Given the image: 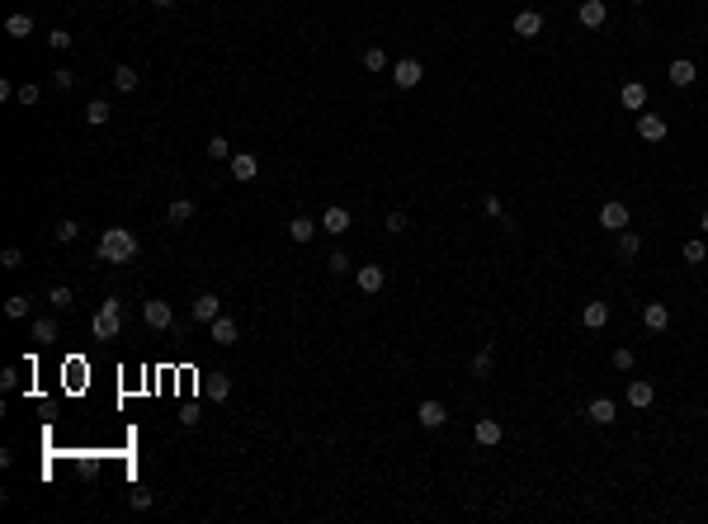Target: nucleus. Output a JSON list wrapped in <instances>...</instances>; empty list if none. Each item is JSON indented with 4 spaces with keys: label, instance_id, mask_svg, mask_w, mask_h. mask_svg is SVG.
I'll use <instances>...</instances> for the list:
<instances>
[{
    "label": "nucleus",
    "instance_id": "c756f323",
    "mask_svg": "<svg viewBox=\"0 0 708 524\" xmlns=\"http://www.w3.org/2000/svg\"><path fill=\"white\" fill-rule=\"evenodd\" d=\"M638 251H642V237H638V232H628V227H623V232H619V255H623V260H633V255H638Z\"/></svg>",
    "mask_w": 708,
    "mask_h": 524
},
{
    "label": "nucleus",
    "instance_id": "9b49d317",
    "mask_svg": "<svg viewBox=\"0 0 708 524\" xmlns=\"http://www.w3.org/2000/svg\"><path fill=\"white\" fill-rule=\"evenodd\" d=\"M208 331H213V340H218V345H236V340H241V326H236V321L227 317V312L208 321Z\"/></svg>",
    "mask_w": 708,
    "mask_h": 524
},
{
    "label": "nucleus",
    "instance_id": "f8f14e48",
    "mask_svg": "<svg viewBox=\"0 0 708 524\" xmlns=\"http://www.w3.org/2000/svg\"><path fill=\"white\" fill-rule=\"evenodd\" d=\"M666 132H671V127H666L661 113H642V118H638V137H642V142H661Z\"/></svg>",
    "mask_w": 708,
    "mask_h": 524
},
{
    "label": "nucleus",
    "instance_id": "393cba45",
    "mask_svg": "<svg viewBox=\"0 0 708 524\" xmlns=\"http://www.w3.org/2000/svg\"><path fill=\"white\" fill-rule=\"evenodd\" d=\"M5 33H10V38H29V33H33V15H24V10L10 15V19H5Z\"/></svg>",
    "mask_w": 708,
    "mask_h": 524
},
{
    "label": "nucleus",
    "instance_id": "b1692460",
    "mask_svg": "<svg viewBox=\"0 0 708 524\" xmlns=\"http://www.w3.org/2000/svg\"><path fill=\"white\" fill-rule=\"evenodd\" d=\"M316 232H321V223H312V218H293V223H288V237L293 241H312Z\"/></svg>",
    "mask_w": 708,
    "mask_h": 524
},
{
    "label": "nucleus",
    "instance_id": "473e14b6",
    "mask_svg": "<svg viewBox=\"0 0 708 524\" xmlns=\"http://www.w3.org/2000/svg\"><path fill=\"white\" fill-rule=\"evenodd\" d=\"M5 317L24 321V317H29V298H24V293H15V298H5Z\"/></svg>",
    "mask_w": 708,
    "mask_h": 524
},
{
    "label": "nucleus",
    "instance_id": "39448f33",
    "mask_svg": "<svg viewBox=\"0 0 708 524\" xmlns=\"http://www.w3.org/2000/svg\"><path fill=\"white\" fill-rule=\"evenodd\" d=\"M354 284H359V293L373 298V293H383V284H387V270H383V265H359V270H354Z\"/></svg>",
    "mask_w": 708,
    "mask_h": 524
},
{
    "label": "nucleus",
    "instance_id": "4c0bfd02",
    "mask_svg": "<svg viewBox=\"0 0 708 524\" xmlns=\"http://www.w3.org/2000/svg\"><path fill=\"white\" fill-rule=\"evenodd\" d=\"M685 260H690V265H704L708 246H704V241H685Z\"/></svg>",
    "mask_w": 708,
    "mask_h": 524
},
{
    "label": "nucleus",
    "instance_id": "e433bc0d",
    "mask_svg": "<svg viewBox=\"0 0 708 524\" xmlns=\"http://www.w3.org/2000/svg\"><path fill=\"white\" fill-rule=\"evenodd\" d=\"M47 302H52V307H71L76 298H71V288H66V284H52V288H47Z\"/></svg>",
    "mask_w": 708,
    "mask_h": 524
},
{
    "label": "nucleus",
    "instance_id": "37998d69",
    "mask_svg": "<svg viewBox=\"0 0 708 524\" xmlns=\"http://www.w3.org/2000/svg\"><path fill=\"white\" fill-rule=\"evenodd\" d=\"M128 501H132V510H151V492H147V487H137Z\"/></svg>",
    "mask_w": 708,
    "mask_h": 524
},
{
    "label": "nucleus",
    "instance_id": "2f4dec72",
    "mask_svg": "<svg viewBox=\"0 0 708 524\" xmlns=\"http://www.w3.org/2000/svg\"><path fill=\"white\" fill-rule=\"evenodd\" d=\"M359 62H364V71H387V52L383 48H364Z\"/></svg>",
    "mask_w": 708,
    "mask_h": 524
},
{
    "label": "nucleus",
    "instance_id": "2eb2a0df",
    "mask_svg": "<svg viewBox=\"0 0 708 524\" xmlns=\"http://www.w3.org/2000/svg\"><path fill=\"white\" fill-rule=\"evenodd\" d=\"M642 326L647 331H666V326H671V307H666V302H647L642 307Z\"/></svg>",
    "mask_w": 708,
    "mask_h": 524
},
{
    "label": "nucleus",
    "instance_id": "ea45409f",
    "mask_svg": "<svg viewBox=\"0 0 708 524\" xmlns=\"http://www.w3.org/2000/svg\"><path fill=\"white\" fill-rule=\"evenodd\" d=\"M614 368H619V373H628V368H633V349H628V345L614 349Z\"/></svg>",
    "mask_w": 708,
    "mask_h": 524
},
{
    "label": "nucleus",
    "instance_id": "a211bd4d",
    "mask_svg": "<svg viewBox=\"0 0 708 524\" xmlns=\"http://www.w3.org/2000/svg\"><path fill=\"white\" fill-rule=\"evenodd\" d=\"M694 76H699V66H694L690 57H676V62H671V85H676V90L694 85Z\"/></svg>",
    "mask_w": 708,
    "mask_h": 524
},
{
    "label": "nucleus",
    "instance_id": "6ab92c4d",
    "mask_svg": "<svg viewBox=\"0 0 708 524\" xmlns=\"http://www.w3.org/2000/svg\"><path fill=\"white\" fill-rule=\"evenodd\" d=\"M619 104H623V109H633V113H638V109H642V104H647V85H642V80H628V85L619 90Z\"/></svg>",
    "mask_w": 708,
    "mask_h": 524
},
{
    "label": "nucleus",
    "instance_id": "ddd939ff",
    "mask_svg": "<svg viewBox=\"0 0 708 524\" xmlns=\"http://www.w3.org/2000/svg\"><path fill=\"white\" fill-rule=\"evenodd\" d=\"M189 312H194V321H213V317H222L218 293H199V298L189 302Z\"/></svg>",
    "mask_w": 708,
    "mask_h": 524
},
{
    "label": "nucleus",
    "instance_id": "cd10ccee",
    "mask_svg": "<svg viewBox=\"0 0 708 524\" xmlns=\"http://www.w3.org/2000/svg\"><path fill=\"white\" fill-rule=\"evenodd\" d=\"M590 420H595V425H614V401L609 397H595V401H590Z\"/></svg>",
    "mask_w": 708,
    "mask_h": 524
},
{
    "label": "nucleus",
    "instance_id": "49530a36",
    "mask_svg": "<svg viewBox=\"0 0 708 524\" xmlns=\"http://www.w3.org/2000/svg\"><path fill=\"white\" fill-rule=\"evenodd\" d=\"M199 420H204V416H199V406H185V411H180V425H199Z\"/></svg>",
    "mask_w": 708,
    "mask_h": 524
},
{
    "label": "nucleus",
    "instance_id": "6e6552de",
    "mask_svg": "<svg viewBox=\"0 0 708 524\" xmlns=\"http://www.w3.org/2000/svg\"><path fill=\"white\" fill-rule=\"evenodd\" d=\"M600 227H604V232H623V227H628V204L609 199V204L600 208Z\"/></svg>",
    "mask_w": 708,
    "mask_h": 524
},
{
    "label": "nucleus",
    "instance_id": "09e8293b",
    "mask_svg": "<svg viewBox=\"0 0 708 524\" xmlns=\"http://www.w3.org/2000/svg\"><path fill=\"white\" fill-rule=\"evenodd\" d=\"M151 5H161V10H166V5H175V0H151Z\"/></svg>",
    "mask_w": 708,
    "mask_h": 524
},
{
    "label": "nucleus",
    "instance_id": "f03ea898",
    "mask_svg": "<svg viewBox=\"0 0 708 524\" xmlns=\"http://www.w3.org/2000/svg\"><path fill=\"white\" fill-rule=\"evenodd\" d=\"M118 326H123V302H118V298H104V302H99V312L90 317L94 340H113V335H118Z\"/></svg>",
    "mask_w": 708,
    "mask_h": 524
},
{
    "label": "nucleus",
    "instance_id": "aec40b11",
    "mask_svg": "<svg viewBox=\"0 0 708 524\" xmlns=\"http://www.w3.org/2000/svg\"><path fill=\"white\" fill-rule=\"evenodd\" d=\"M581 321L590 326V331L609 326V302H585V307H581Z\"/></svg>",
    "mask_w": 708,
    "mask_h": 524
},
{
    "label": "nucleus",
    "instance_id": "1a4fd4ad",
    "mask_svg": "<svg viewBox=\"0 0 708 524\" xmlns=\"http://www.w3.org/2000/svg\"><path fill=\"white\" fill-rule=\"evenodd\" d=\"M416 420H421L425 430H440V425H449V411H444V401L430 397V401H421V406H416Z\"/></svg>",
    "mask_w": 708,
    "mask_h": 524
},
{
    "label": "nucleus",
    "instance_id": "58836bf2",
    "mask_svg": "<svg viewBox=\"0 0 708 524\" xmlns=\"http://www.w3.org/2000/svg\"><path fill=\"white\" fill-rule=\"evenodd\" d=\"M0 265H5V270H19V265H24V251H19V246H5V251H0Z\"/></svg>",
    "mask_w": 708,
    "mask_h": 524
},
{
    "label": "nucleus",
    "instance_id": "f704fd0d",
    "mask_svg": "<svg viewBox=\"0 0 708 524\" xmlns=\"http://www.w3.org/2000/svg\"><path fill=\"white\" fill-rule=\"evenodd\" d=\"M71 43H76V38H71L66 29H52V33H47V48H52V52H71Z\"/></svg>",
    "mask_w": 708,
    "mask_h": 524
},
{
    "label": "nucleus",
    "instance_id": "5701e85b",
    "mask_svg": "<svg viewBox=\"0 0 708 524\" xmlns=\"http://www.w3.org/2000/svg\"><path fill=\"white\" fill-rule=\"evenodd\" d=\"M109 118H113V109L104 104V99H90V104H85V123H90V127H104Z\"/></svg>",
    "mask_w": 708,
    "mask_h": 524
},
{
    "label": "nucleus",
    "instance_id": "f3484780",
    "mask_svg": "<svg viewBox=\"0 0 708 524\" xmlns=\"http://www.w3.org/2000/svg\"><path fill=\"white\" fill-rule=\"evenodd\" d=\"M515 33H519V38H538V33H543V15H538V10H519V15H515Z\"/></svg>",
    "mask_w": 708,
    "mask_h": 524
},
{
    "label": "nucleus",
    "instance_id": "20e7f679",
    "mask_svg": "<svg viewBox=\"0 0 708 524\" xmlns=\"http://www.w3.org/2000/svg\"><path fill=\"white\" fill-rule=\"evenodd\" d=\"M142 321H147L151 331H166V326L175 321L170 302H166V298H147V302H142Z\"/></svg>",
    "mask_w": 708,
    "mask_h": 524
},
{
    "label": "nucleus",
    "instance_id": "dca6fc26",
    "mask_svg": "<svg viewBox=\"0 0 708 524\" xmlns=\"http://www.w3.org/2000/svg\"><path fill=\"white\" fill-rule=\"evenodd\" d=\"M652 397H657V387H652L647 378H628V406L642 411V406H652Z\"/></svg>",
    "mask_w": 708,
    "mask_h": 524
},
{
    "label": "nucleus",
    "instance_id": "de8ad7c7",
    "mask_svg": "<svg viewBox=\"0 0 708 524\" xmlns=\"http://www.w3.org/2000/svg\"><path fill=\"white\" fill-rule=\"evenodd\" d=\"M699 227H704V237H708V208H704V218H699Z\"/></svg>",
    "mask_w": 708,
    "mask_h": 524
},
{
    "label": "nucleus",
    "instance_id": "c85d7f7f",
    "mask_svg": "<svg viewBox=\"0 0 708 524\" xmlns=\"http://www.w3.org/2000/svg\"><path fill=\"white\" fill-rule=\"evenodd\" d=\"M208 397L227 401V397H232V378H227V373H213V378H208Z\"/></svg>",
    "mask_w": 708,
    "mask_h": 524
},
{
    "label": "nucleus",
    "instance_id": "a19ab883",
    "mask_svg": "<svg viewBox=\"0 0 708 524\" xmlns=\"http://www.w3.org/2000/svg\"><path fill=\"white\" fill-rule=\"evenodd\" d=\"M472 373H477V378H491V349H482V354L472 359Z\"/></svg>",
    "mask_w": 708,
    "mask_h": 524
},
{
    "label": "nucleus",
    "instance_id": "a18cd8bd",
    "mask_svg": "<svg viewBox=\"0 0 708 524\" xmlns=\"http://www.w3.org/2000/svg\"><path fill=\"white\" fill-rule=\"evenodd\" d=\"M482 213H487V218H501V199L487 194V199H482Z\"/></svg>",
    "mask_w": 708,
    "mask_h": 524
},
{
    "label": "nucleus",
    "instance_id": "7c9ffc66",
    "mask_svg": "<svg viewBox=\"0 0 708 524\" xmlns=\"http://www.w3.org/2000/svg\"><path fill=\"white\" fill-rule=\"evenodd\" d=\"M47 85H52V90H62V95H66V90L76 85V71H71V66H57V71L47 76Z\"/></svg>",
    "mask_w": 708,
    "mask_h": 524
},
{
    "label": "nucleus",
    "instance_id": "c03bdc74",
    "mask_svg": "<svg viewBox=\"0 0 708 524\" xmlns=\"http://www.w3.org/2000/svg\"><path fill=\"white\" fill-rule=\"evenodd\" d=\"M383 227H387L392 237H402V232H406V218H402V213H387V223H383Z\"/></svg>",
    "mask_w": 708,
    "mask_h": 524
},
{
    "label": "nucleus",
    "instance_id": "4be33fe9",
    "mask_svg": "<svg viewBox=\"0 0 708 524\" xmlns=\"http://www.w3.org/2000/svg\"><path fill=\"white\" fill-rule=\"evenodd\" d=\"M57 335H62V326H57V317H38V321H33V340H38V345H52Z\"/></svg>",
    "mask_w": 708,
    "mask_h": 524
},
{
    "label": "nucleus",
    "instance_id": "72a5a7b5",
    "mask_svg": "<svg viewBox=\"0 0 708 524\" xmlns=\"http://www.w3.org/2000/svg\"><path fill=\"white\" fill-rule=\"evenodd\" d=\"M208 156H213V161H232V146H227V137H222V132H213V137H208Z\"/></svg>",
    "mask_w": 708,
    "mask_h": 524
},
{
    "label": "nucleus",
    "instance_id": "8fccbe9b",
    "mask_svg": "<svg viewBox=\"0 0 708 524\" xmlns=\"http://www.w3.org/2000/svg\"><path fill=\"white\" fill-rule=\"evenodd\" d=\"M633 5H647V0H633Z\"/></svg>",
    "mask_w": 708,
    "mask_h": 524
},
{
    "label": "nucleus",
    "instance_id": "a878e982",
    "mask_svg": "<svg viewBox=\"0 0 708 524\" xmlns=\"http://www.w3.org/2000/svg\"><path fill=\"white\" fill-rule=\"evenodd\" d=\"M166 218H170V223H175V227H185V223H189V218H194V199H175V204H170V208H166Z\"/></svg>",
    "mask_w": 708,
    "mask_h": 524
},
{
    "label": "nucleus",
    "instance_id": "9d476101",
    "mask_svg": "<svg viewBox=\"0 0 708 524\" xmlns=\"http://www.w3.org/2000/svg\"><path fill=\"white\" fill-rule=\"evenodd\" d=\"M321 232H330V237H345V232H349V208L330 204L326 213H321Z\"/></svg>",
    "mask_w": 708,
    "mask_h": 524
},
{
    "label": "nucleus",
    "instance_id": "c9c22d12",
    "mask_svg": "<svg viewBox=\"0 0 708 524\" xmlns=\"http://www.w3.org/2000/svg\"><path fill=\"white\" fill-rule=\"evenodd\" d=\"M19 104H24V109H33V104H38V99H43V85H33V80H29V85H19Z\"/></svg>",
    "mask_w": 708,
    "mask_h": 524
},
{
    "label": "nucleus",
    "instance_id": "0eeeda50",
    "mask_svg": "<svg viewBox=\"0 0 708 524\" xmlns=\"http://www.w3.org/2000/svg\"><path fill=\"white\" fill-rule=\"evenodd\" d=\"M501 435H505V430H501V420H496V416H482V420L472 425V439H477L482 449H496V444H501Z\"/></svg>",
    "mask_w": 708,
    "mask_h": 524
},
{
    "label": "nucleus",
    "instance_id": "412c9836",
    "mask_svg": "<svg viewBox=\"0 0 708 524\" xmlns=\"http://www.w3.org/2000/svg\"><path fill=\"white\" fill-rule=\"evenodd\" d=\"M137 80H142V76H137V66H128V62H123V66H113V90L132 95V90H137Z\"/></svg>",
    "mask_w": 708,
    "mask_h": 524
},
{
    "label": "nucleus",
    "instance_id": "423d86ee",
    "mask_svg": "<svg viewBox=\"0 0 708 524\" xmlns=\"http://www.w3.org/2000/svg\"><path fill=\"white\" fill-rule=\"evenodd\" d=\"M255 175H260V156H255V151H232V180L251 185Z\"/></svg>",
    "mask_w": 708,
    "mask_h": 524
},
{
    "label": "nucleus",
    "instance_id": "bb28decb",
    "mask_svg": "<svg viewBox=\"0 0 708 524\" xmlns=\"http://www.w3.org/2000/svg\"><path fill=\"white\" fill-rule=\"evenodd\" d=\"M76 237H80V223H71V218H62V223L52 227V241H57V246H71Z\"/></svg>",
    "mask_w": 708,
    "mask_h": 524
},
{
    "label": "nucleus",
    "instance_id": "4468645a",
    "mask_svg": "<svg viewBox=\"0 0 708 524\" xmlns=\"http://www.w3.org/2000/svg\"><path fill=\"white\" fill-rule=\"evenodd\" d=\"M585 24V29H604V19H609V5L604 0H581V15H576Z\"/></svg>",
    "mask_w": 708,
    "mask_h": 524
},
{
    "label": "nucleus",
    "instance_id": "79ce46f5",
    "mask_svg": "<svg viewBox=\"0 0 708 524\" xmlns=\"http://www.w3.org/2000/svg\"><path fill=\"white\" fill-rule=\"evenodd\" d=\"M326 265H330V274H345V270H349V255H345V251H330Z\"/></svg>",
    "mask_w": 708,
    "mask_h": 524
},
{
    "label": "nucleus",
    "instance_id": "7ed1b4c3",
    "mask_svg": "<svg viewBox=\"0 0 708 524\" xmlns=\"http://www.w3.org/2000/svg\"><path fill=\"white\" fill-rule=\"evenodd\" d=\"M421 80H425V66L416 62V57H402V62L392 66V85L397 90H416Z\"/></svg>",
    "mask_w": 708,
    "mask_h": 524
},
{
    "label": "nucleus",
    "instance_id": "f257e3e1",
    "mask_svg": "<svg viewBox=\"0 0 708 524\" xmlns=\"http://www.w3.org/2000/svg\"><path fill=\"white\" fill-rule=\"evenodd\" d=\"M94 255H99L104 265H128V260L137 255V237H132L128 227H104V237H99Z\"/></svg>",
    "mask_w": 708,
    "mask_h": 524
}]
</instances>
